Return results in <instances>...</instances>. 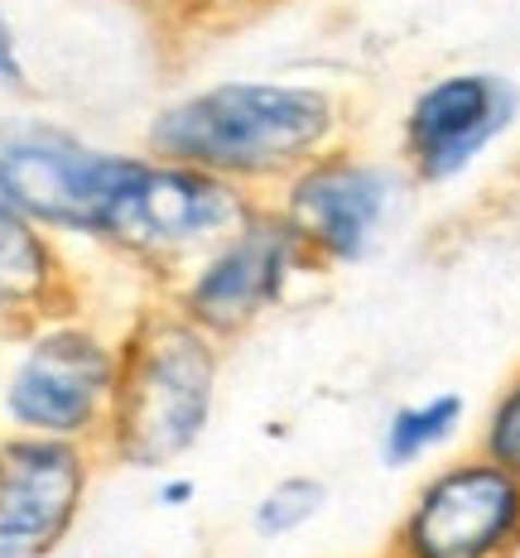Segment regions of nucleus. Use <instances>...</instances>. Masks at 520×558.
Here are the masks:
<instances>
[{
    "mask_svg": "<svg viewBox=\"0 0 520 558\" xmlns=\"http://www.w3.org/2000/svg\"><path fill=\"white\" fill-rule=\"evenodd\" d=\"M25 83V58H20V34L10 25L5 5H0V87H20Z\"/></svg>",
    "mask_w": 520,
    "mask_h": 558,
    "instance_id": "dca6fc26",
    "label": "nucleus"
},
{
    "mask_svg": "<svg viewBox=\"0 0 520 558\" xmlns=\"http://www.w3.org/2000/svg\"><path fill=\"white\" fill-rule=\"evenodd\" d=\"M380 558H386V554H380Z\"/></svg>",
    "mask_w": 520,
    "mask_h": 558,
    "instance_id": "a211bd4d",
    "label": "nucleus"
},
{
    "mask_svg": "<svg viewBox=\"0 0 520 558\" xmlns=\"http://www.w3.org/2000/svg\"><path fill=\"white\" fill-rule=\"evenodd\" d=\"M68 308H83V279L63 241L0 197V337Z\"/></svg>",
    "mask_w": 520,
    "mask_h": 558,
    "instance_id": "9b49d317",
    "label": "nucleus"
},
{
    "mask_svg": "<svg viewBox=\"0 0 520 558\" xmlns=\"http://www.w3.org/2000/svg\"><path fill=\"white\" fill-rule=\"evenodd\" d=\"M472 448L520 482V366L487 400V410L477 418V434H472Z\"/></svg>",
    "mask_w": 520,
    "mask_h": 558,
    "instance_id": "2eb2a0df",
    "label": "nucleus"
},
{
    "mask_svg": "<svg viewBox=\"0 0 520 558\" xmlns=\"http://www.w3.org/2000/svg\"><path fill=\"white\" fill-rule=\"evenodd\" d=\"M410 189L414 183L404 179L400 159L338 140L309 165H299L265 203L285 217L309 265L328 275L372 260L396 227Z\"/></svg>",
    "mask_w": 520,
    "mask_h": 558,
    "instance_id": "39448f33",
    "label": "nucleus"
},
{
    "mask_svg": "<svg viewBox=\"0 0 520 558\" xmlns=\"http://www.w3.org/2000/svg\"><path fill=\"white\" fill-rule=\"evenodd\" d=\"M159 506L165 510H183V506H193V496H198V482L193 476H183V472H159Z\"/></svg>",
    "mask_w": 520,
    "mask_h": 558,
    "instance_id": "f3484780",
    "label": "nucleus"
},
{
    "mask_svg": "<svg viewBox=\"0 0 520 558\" xmlns=\"http://www.w3.org/2000/svg\"><path fill=\"white\" fill-rule=\"evenodd\" d=\"M328 501L332 496H328L323 476L285 472L256 496V506H251V530H256L261 539H294V534H304L323 510H328Z\"/></svg>",
    "mask_w": 520,
    "mask_h": 558,
    "instance_id": "ddd939ff",
    "label": "nucleus"
},
{
    "mask_svg": "<svg viewBox=\"0 0 520 558\" xmlns=\"http://www.w3.org/2000/svg\"><path fill=\"white\" fill-rule=\"evenodd\" d=\"M131 165V149L92 145L53 121H15L0 131V197L58 241L97 246L107 207Z\"/></svg>",
    "mask_w": 520,
    "mask_h": 558,
    "instance_id": "0eeeda50",
    "label": "nucleus"
},
{
    "mask_svg": "<svg viewBox=\"0 0 520 558\" xmlns=\"http://www.w3.org/2000/svg\"><path fill=\"white\" fill-rule=\"evenodd\" d=\"M386 558H520V482L477 448L434 462L390 525Z\"/></svg>",
    "mask_w": 520,
    "mask_h": 558,
    "instance_id": "6e6552de",
    "label": "nucleus"
},
{
    "mask_svg": "<svg viewBox=\"0 0 520 558\" xmlns=\"http://www.w3.org/2000/svg\"><path fill=\"white\" fill-rule=\"evenodd\" d=\"M101 448L0 428V558H53L73 539Z\"/></svg>",
    "mask_w": 520,
    "mask_h": 558,
    "instance_id": "9d476101",
    "label": "nucleus"
},
{
    "mask_svg": "<svg viewBox=\"0 0 520 558\" xmlns=\"http://www.w3.org/2000/svg\"><path fill=\"white\" fill-rule=\"evenodd\" d=\"M347 140V101L309 77H217L149 116L145 155L270 197L299 165Z\"/></svg>",
    "mask_w": 520,
    "mask_h": 558,
    "instance_id": "f257e3e1",
    "label": "nucleus"
},
{
    "mask_svg": "<svg viewBox=\"0 0 520 558\" xmlns=\"http://www.w3.org/2000/svg\"><path fill=\"white\" fill-rule=\"evenodd\" d=\"M520 125V83L501 68H448L400 111L396 159L414 189H448Z\"/></svg>",
    "mask_w": 520,
    "mask_h": 558,
    "instance_id": "1a4fd4ad",
    "label": "nucleus"
},
{
    "mask_svg": "<svg viewBox=\"0 0 520 558\" xmlns=\"http://www.w3.org/2000/svg\"><path fill=\"white\" fill-rule=\"evenodd\" d=\"M462 424H468V400L458 390H434L420 400H404L380 424V462L396 472L424 468V462L444 458L458 444Z\"/></svg>",
    "mask_w": 520,
    "mask_h": 558,
    "instance_id": "f8f14e48",
    "label": "nucleus"
},
{
    "mask_svg": "<svg viewBox=\"0 0 520 558\" xmlns=\"http://www.w3.org/2000/svg\"><path fill=\"white\" fill-rule=\"evenodd\" d=\"M256 203L261 197L241 193L237 183L217 179V173L155 159L141 149L125 183L111 197L97 246L121 265H131L141 279H149L155 294H165L173 279L207 246H217Z\"/></svg>",
    "mask_w": 520,
    "mask_h": 558,
    "instance_id": "20e7f679",
    "label": "nucleus"
},
{
    "mask_svg": "<svg viewBox=\"0 0 520 558\" xmlns=\"http://www.w3.org/2000/svg\"><path fill=\"white\" fill-rule=\"evenodd\" d=\"M0 342L10 347L0 366V428L101 448L121 376V328L68 308Z\"/></svg>",
    "mask_w": 520,
    "mask_h": 558,
    "instance_id": "7ed1b4c3",
    "label": "nucleus"
},
{
    "mask_svg": "<svg viewBox=\"0 0 520 558\" xmlns=\"http://www.w3.org/2000/svg\"><path fill=\"white\" fill-rule=\"evenodd\" d=\"M222 342L149 299L121 328V376L101 458L135 472H169L207 438L222 390Z\"/></svg>",
    "mask_w": 520,
    "mask_h": 558,
    "instance_id": "f03ea898",
    "label": "nucleus"
},
{
    "mask_svg": "<svg viewBox=\"0 0 520 558\" xmlns=\"http://www.w3.org/2000/svg\"><path fill=\"white\" fill-rule=\"evenodd\" d=\"M135 10L169 39H203L213 29H227L237 20H246L265 0H131Z\"/></svg>",
    "mask_w": 520,
    "mask_h": 558,
    "instance_id": "4468645a",
    "label": "nucleus"
},
{
    "mask_svg": "<svg viewBox=\"0 0 520 558\" xmlns=\"http://www.w3.org/2000/svg\"><path fill=\"white\" fill-rule=\"evenodd\" d=\"M309 275L318 270L309 265L304 246L285 227V217L261 197L159 299L193 328H203L213 342L231 347L246 332H256L270 313H280Z\"/></svg>",
    "mask_w": 520,
    "mask_h": 558,
    "instance_id": "423d86ee",
    "label": "nucleus"
}]
</instances>
